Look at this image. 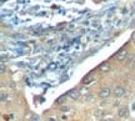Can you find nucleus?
Segmentation results:
<instances>
[{"mask_svg": "<svg viewBox=\"0 0 135 121\" xmlns=\"http://www.w3.org/2000/svg\"><path fill=\"white\" fill-rule=\"evenodd\" d=\"M130 66H131V68H135V54H134V55H133V58H131Z\"/></svg>", "mask_w": 135, "mask_h": 121, "instance_id": "obj_12", "label": "nucleus"}, {"mask_svg": "<svg viewBox=\"0 0 135 121\" xmlns=\"http://www.w3.org/2000/svg\"><path fill=\"white\" fill-rule=\"evenodd\" d=\"M56 66H58V64H56V63H51V64H49L48 69H49V70H54Z\"/></svg>", "mask_w": 135, "mask_h": 121, "instance_id": "obj_9", "label": "nucleus"}, {"mask_svg": "<svg viewBox=\"0 0 135 121\" xmlns=\"http://www.w3.org/2000/svg\"><path fill=\"white\" fill-rule=\"evenodd\" d=\"M110 94H111L110 87H103L100 90V92H99V96L101 99H108V97L110 96Z\"/></svg>", "mask_w": 135, "mask_h": 121, "instance_id": "obj_2", "label": "nucleus"}, {"mask_svg": "<svg viewBox=\"0 0 135 121\" xmlns=\"http://www.w3.org/2000/svg\"><path fill=\"white\" fill-rule=\"evenodd\" d=\"M30 121H39V116L36 115V114H33L31 117H30Z\"/></svg>", "mask_w": 135, "mask_h": 121, "instance_id": "obj_10", "label": "nucleus"}, {"mask_svg": "<svg viewBox=\"0 0 135 121\" xmlns=\"http://www.w3.org/2000/svg\"><path fill=\"white\" fill-rule=\"evenodd\" d=\"M110 69H111V66L108 61L100 64V66H99V70H100L101 73H108V71H110Z\"/></svg>", "mask_w": 135, "mask_h": 121, "instance_id": "obj_6", "label": "nucleus"}, {"mask_svg": "<svg viewBox=\"0 0 135 121\" xmlns=\"http://www.w3.org/2000/svg\"><path fill=\"white\" fill-rule=\"evenodd\" d=\"M68 96L71 97L73 100H78V99H80L81 94H80V90H78V89H73V90H70V91L68 92Z\"/></svg>", "mask_w": 135, "mask_h": 121, "instance_id": "obj_1", "label": "nucleus"}, {"mask_svg": "<svg viewBox=\"0 0 135 121\" xmlns=\"http://www.w3.org/2000/svg\"><path fill=\"white\" fill-rule=\"evenodd\" d=\"M125 92H126V90L123 86H116L115 89H114V95H115L116 97L124 96V95H125Z\"/></svg>", "mask_w": 135, "mask_h": 121, "instance_id": "obj_4", "label": "nucleus"}, {"mask_svg": "<svg viewBox=\"0 0 135 121\" xmlns=\"http://www.w3.org/2000/svg\"><path fill=\"white\" fill-rule=\"evenodd\" d=\"M131 40H133V41L135 43V30L133 31V33H131Z\"/></svg>", "mask_w": 135, "mask_h": 121, "instance_id": "obj_14", "label": "nucleus"}, {"mask_svg": "<svg viewBox=\"0 0 135 121\" xmlns=\"http://www.w3.org/2000/svg\"><path fill=\"white\" fill-rule=\"evenodd\" d=\"M80 94H81V95H85V94H88V90L86 89H81V90H80Z\"/></svg>", "mask_w": 135, "mask_h": 121, "instance_id": "obj_13", "label": "nucleus"}, {"mask_svg": "<svg viewBox=\"0 0 135 121\" xmlns=\"http://www.w3.org/2000/svg\"><path fill=\"white\" fill-rule=\"evenodd\" d=\"M1 101H5V92H1Z\"/></svg>", "mask_w": 135, "mask_h": 121, "instance_id": "obj_16", "label": "nucleus"}, {"mask_svg": "<svg viewBox=\"0 0 135 121\" xmlns=\"http://www.w3.org/2000/svg\"><path fill=\"white\" fill-rule=\"evenodd\" d=\"M5 73V66H4V63H1V74Z\"/></svg>", "mask_w": 135, "mask_h": 121, "instance_id": "obj_15", "label": "nucleus"}, {"mask_svg": "<svg viewBox=\"0 0 135 121\" xmlns=\"http://www.w3.org/2000/svg\"><path fill=\"white\" fill-rule=\"evenodd\" d=\"M68 110H69V107H68V106H63V107H61V111H68Z\"/></svg>", "mask_w": 135, "mask_h": 121, "instance_id": "obj_17", "label": "nucleus"}, {"mask_svg": "<svg viewBox=\"0 0 135 121\" xmlns=\"http://www.w3.org/2000/svg\"><path fill=\"white\" fill-rule=\"evenodd\" d=\"M133 110H135V102L133 104Z\"/></svg>", "mask_w": 135, "mask_h": 121, "instance_id": "obj_18", "label": "nucleus"}, {"mask_svg": "<svg viewBox=\"0 0 135 121\" xmlns=\"http://www.w3.org/2000/svg\"><path fill=\"white\" fill-rule=\"evenodd\" d=\"M95 81V78H94V76H93L91 74H89V75H86V76H85V78L83 79V84H84V85H89V84H91V82H94Z\"/></svg>", "mask_w": 135, "mask_h": 121, "instance_id": "obj_7", "label": "nucleus"}, {"mask_svg": "<svg viewBox=\"0 0 135 121\" xmlns=\"http://www.w3.org/2000/svg\"><path fill=\"white\" fill-rule=\"evenodd\" d=\"M126 56H128V50L126 49H121L119 53L116 54V60L118 61H123V60H125Z\"/></svg>", "mask_w": 135, "mask_h": 121, "instance_id": "obj_3", "label": "nucleus"}, {"mask_svg": "<svg viewBox=\"0 0 135 121\" xmlns=\"http://www.w3.org/2000/svg\"><path fill=\"white\" fill-rule=\"evenodd\" d=\"M95 116L99 117V119H101V117L104 116V112L101 111V110H98V111H95Z\"/></svg>", "mask_w": 135, "mask_h": 121, "instance_id": "obj_8", "label": "nucleus"}, {"mask_svg": "<svg viewBox=\"0 0 135 121\" xmlns=\"http://www.w3.org/2000/svg\"><path fill=\"white\" fill-rule=\"evenodd\" d=\"M66 97V95H63V96H60V97H58V100H56V102L58 104H61V102L64 101V99Z\"/></svg>", "mask_w": 135, "mask_h": 121, "instance_id": "obj_11", "label": "nucleus"}, {"mask_svg": "<svg viewBox=\"0 0 135 121\" xmlns=\"http://www.w3.org/2000/svg\"><path fill=\"white\" fill-rule=\"evenodd\" d=\"M100 121H106V120H100Z\"/></svg>", "mask_w": 135, "mask_h": 121, "instance_id": "obj_20", "label": "nucleus"}, {"mask_svg": "<svg viewBox=\"0 0 135 121\" xmlns=\"http://www.w3.org/2000/svg\"><path fill=\"white\" fill-rule=\"evenodd\" d=\"M118 115H119V117H126L128 115H129V109H128L126 106H121V107H119Z\"/></svg>", "mask_w": 135, "mask_h": 121, "instance_id": "obj_5", "label": "nucleus"}, {"mask_svg": "<svg viewBox=\"0 0 135 121\" xmlns=\"http://www.w3.org/2000/svg\"><path fill=\"white\" fill-rule=\"evenodd\" d=\"M108 121H115V120H113V119H110V120H108Z\"/></svg>", "mask_w": 135, "mask_h": 121, "instance_id": "obj_19", "label": "nucleus"}]
</instances>
